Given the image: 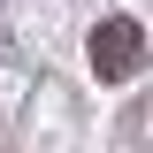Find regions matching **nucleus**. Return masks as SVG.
I'll return each instance as SVG.
<instances>
[{"instance_id":"nucleus-1","label":"nucleus","mask_w":153,"mask_h":153,"mask_svg":"<svg viewBox=\"0 0 153 153\" xmlns=\"http://www.w3.org/2000/svg\"><path fill=\"white\" fill-rule=\"evenodd\" d=\"M146 69V31H138L130 16H107L92 23V76H107V84H123V76Z\"/></svg>"}]
</instances>
